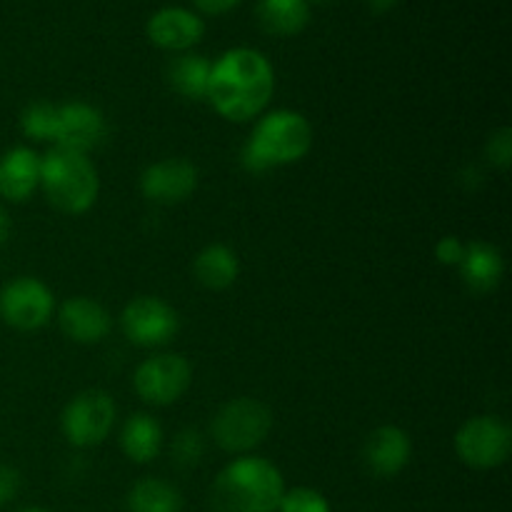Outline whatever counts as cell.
<instances>
[{
  "mask_svg": "<svg viewBox=\"0 0 512 512\" xmlns=\"http://www.w3.org/2000/svg\"><path fill=\"white\" fill-rule=\"evenodd\" d=\"M275 90L268 58L253 48H233L210 70L208 100L223 118L245 123L265 110Z\"/></svg>",
  "mask_w": 512,
  "mask_h": 512,
  "instance_id": "cell-1",
  "label": "cell"
},
{
  "mask_svg": "<svg viewBox=\"0 0 512 512\" xmlns=\"http://www.w3.org/2000/svg\"><path fill=\"white\" fill-rule=\"evenodd\" d=\"M283 493V475L270 460L238 458L215 478L210 503L215 512H273Z\"/></svg>",
  "mask_w": 512,
  "mask_h": 512,
  "instance_id": "cell-2",
  "label": "cell"
},
{
  "mask_svg": "<svg viewBox=\"0 0 512 512\" xmlns=\"http://www.w3.org/2000/svg\"><path fill=\"white\" fill-rule=\"evenodd\" d=\"M313 148V128L308 118L295 110H273L255 123L243 148V165L250 173L283 168L298 163Z\"/></svg>",
  "mask_w": 512,
  "mask_h": 512,
  "instance_id": "cell-3",
  "label": "cell"
},
{
  "mask_svg": "<svg viewBox=\"0 0 512 512\" xmlns=\"http://www.w3.org/2000/svg\"><path fill=\"white\" fill-rule=\"evenodd\" d=\"M40 188L48 203L60 213L80 215L98 200L100 178L85 153L53 148L45 158H40Z\"/></svg>",
  "mask_w": 512,
  "mask_h": 512,
  "instance_id": "cell-4",
  "label": "cell"
},
{
  "mask_svg": "<svg viewBox=\"0 0 512 512\" xmlns=\"http://www.w3.org/2000/svg\"><path fill=\"white\" fill-rule=\"evenodd\" d=\"M273 413L255 398H235L225 403L213 418V440L225 453H248L268 438Z\"/></svg>",
  "mask_w": 512,
  "mask_h": 512,
  "instance_id": "cell-5",
  "label": "cell"
},
{
  "mask_svg": "<svg viewBox=\"0 0 512 512\" xmlns=\"http://www.w3.org/2000/svg\"><path fill=\"white\" fill-rule=\"evenodd\" d=\"M512 433L508 423L493 415H478L460 425L455 433V453L468 468L493 470L508 460Z\"/></svg>",
  "mask_w": 512,
  "mask_h": 512,
  "instance_id": "cell-6",
  "label": "cell"
},
{
  "mask_svg": "<svg viewBox=\"0 0 512 512\" xmlns=\"http://www.w3.org/2000/svg\"><path fill=\"white\" fill-rule=\"evenodd\" d=\"M63 433L75 448H93L115 425V403L105 390H83L63 410Z\"/></svg>",
  "mask_w": 512,
  "mask_h": 512,
  "instance_id": "cell-7",
  "label": "cell"
},
{
  "mask_svg": "<svg viewBox=\"0 0 512 512\" xmlns=\"http://www.w3.org/2000/svg\"><path fill=\"white\" fill-rule=\"evenodd\" d=\"M120 323H123L125 338L143 348H158V345L170 343L180 330L178 310L155 295H140V298L130 300Z\"/></svg>",
  "mask_w": 512,
  "mask_h": 512,
  "instance_id": "cell-8",
  "label": "cell"
},
{
  "mask_svg": "<svg viewBox=\"0 0 512 512\" xmlns=\"http://www.w3.org/2000/svg\"><path fill=\"white\" fill-rule=\"evenodd\" d=\"M190 380L193 373L183 355L160 353L138 365L133 385L145 403L170 405L183 398L185 390L190 388Z\"/></svg>",
  "mask_w": 512,
  "mask_h": 512,
  "instance_id": "cell-9",
  "label": "cell"
},
{
  "mask_svg": "<svg viewBox=\"0 0 512 512\" xmlns=\"http://www.w3.org/2000/svg\"><path fill=\"white\" fill-rule=\"evenodd\" d=\"M55 308L53 293L38 278H15L0 290V318L15 330H38L50 320Z\"/></svg>",
  "mask_w": 512,
  "mask_h": 512,
  "instance_id": "cell-10",
  "label": "cell"
},
{
  "mask_svg": "<svg viewBox=\"0 0 512 512\" xmlns=\"http://www.w3.org/2000/svg\"><path fill=\"white\" fill-rule=\"evenodd\" d=\"M200 173L190 160L165 158L148 165L140 175V190L150 203L178 205L198 190Z\"/></svg>",
  "mask_w": 512,
  "mask_h": 512,
  "instance_id": "cell-11",
  "label": "cell"
},
{
  "mask_svg": "<svg viewBox=\"0 0 512 512\" xmlns=\"http://www.w3.org/2000/svg\"><path fill=\"white\" fill-rule=\"evenodd\" d=\"M105 135H108V123L98 108L90 103L58 105V128H55L53 140L58 148L88 153L103 143Z\"/></svg>",
  "mask_w": 512,
  "mask_h": 512,
  "instance_id": "cell-12",
  "label": "cell"
},
{
  "mask_svg": "<svg viewBox=\"0 0 512 512\" xmlns=\"http://www.w3.org/2000/svg\"><path fill=\"white\" fill-rule=\"evenodd\" d=\"M410 455H413L410 435L398 425H383V428L373 430L363 445L365 465L378 478L398 475L410 463Z\"/></svg>",
  "mask_w": 512,
  "mask_h": 512,
  "instance_id": "cell-13",
  "label": "cell"
},
{
  "mask_svg": "<svg viewBox=\"0 0 512 512\" xmlns=\"http://www.w3.org/2000/svg\"><path fill=\"white\" fill-rule=\"evenodd\" d=\"M60 330L68 335L70 340L83 345L100 343L105 335L110 333V313L93 298H85V295H78V298H70L60 305Z\"/></svg>",
  "mask_w": 512,
  "mask_h": 512,
  "instance_id": "cell-14",
  "label": "cell"
},
{
  "mask_svg": "<svg viewBox=\"0 0 512 512\" xmlns=\"http://www.w3.org/2000/svg\"><path fill=\"white\" fill-rule=\"evenodd\" d=\"M205 33L203 20L185 8H163L148 20V38L163 50H183L200 43Z\"/></svg>",
  "mask_w": 512,
  "mask_h": 512,
  "instance_id": "cell-15",
  "label": "cell"
},
{
  "mask_svg": "<svg viewBox=\"0 0 512 512\" xmlns=\"http://www.w3.org/2000/svg\"><path fill=\"white\" fill-rule=\"evenodd\" d=\"M40 185V155L30 148H10L0 158V198L23 203Z\"/></svg>",
  "mask_w": 512,
  "mask_h": 512,
  "instance_id": "cell-16",
  "label": "cell"
},
{
  "mask_svg": "<svg viewBox=\"0 0 512 512\" xmlns=\"http://www.w3.org/2000/svg\"><path fill=\"white\" fill-rule=\"evenodd\" d=\"M460 275L463 283L468 285L473 293L485 295L500 285L505 275V260L495 245L483 243V240H473L465 245V255L460 260Z\"/></svg>",
  "mask_w": 512,
  "mask_h": 512,
  "instance_id": "cell-17",
  "label": "cell"
},
{
  "mask_svg": "<svg viewBox=\"0 0 512 512\" xmlns=\"http://www.w3.org/2000/svg\"><path fill=\"white\" fill-rule=\"evenodd\" d=\"M193 275L203 288L208 290H228L238 280L240 263L235 250L228 245L213 243L195 255Z\"/></svg>",
  "mask_w": 512,
  "mask_h": 512,
  "instance_id": "cell-18",
  "label": "cell"
},
{
  "mask_svg": "<svg viewBox=\"0 0 512 512\" xmlns=\"http://www.w3.org/2000/svg\"><path fill=\"white\" fill-rule=\"evenodd\" d=\"M120 445L133 463H150V460L158 458L160 448H163V428L153 415L135 413L125 420Z\"/></svg>",
  "mask_w": 512,
  "mask_h": 512,
  "instance_id": "cell-19",
  "label": "cell"
},
{
  "mask_svg": "<svg viewBox=\"0 0 512 512\" xmlns=\"http://www.w3.org/2000/svg\"><path fill=\"white\" fill-rule=\"evenodd\" d=\"M258 23L265 33L290 38L310 20L308 0H258Z\"/></svg>",
  "mask_w": 512,
  "mask_h": 512,
  "instance_id": "cell-20",
  "label": "cell"
},
{
  "mask_svg": "<svg viewBox=\"0 0 512 512\" xmlns=\"http://www.w3.org/2000/svg\"><path fill=\"white\" fill-rule=\"evenodd\" d=\"M213 63L203 55L183 53L168 65V83L180 98L185 100H203L208 98V83Z\"/></svg>",
  "mask_w": 512,
  "mask_h": 512,
  "instance_id": "cell-21",
  "label": "cell"
},
{
  "mask_svg": "<svg viewBox=\"0 0 512 512\" xmlns=\"http://www.w3.org/2000/svg\"><path fill=\"white\" fill-rule=\"evenodd\" d=\"M130 512H180L183 498L173 483L160 478H143L128 493Z\"/></svg>",
  "mask_w": 512,
  "mask_h": 512,
  "instance_id": "cell-22",
  "label": "cell"
},
{
  "mask_svg": "<svg viewBox=\"0 0 512 512\" xmlns=\"http://www.w3.org/2000/svg\"><path fill=\"white\" fill-rule=\"evenodd\" d=\"M55 128H58V105L45 103V100L30 103L20 115V130L30 140H40V143L55 140Z\"/></svg>",
  "mask_w": 512,
  "mask_h": 512,
  "instance_id": "cell-23",
  "label": "cell"
},
{
  "mask_svg": "<svg viewBox=\"0 0 512 512\" xmlns=\"http://www.w3.org/2000/svg\"><path fill=\"white\" fill-rule=\"evenodd\" d=\"M173 460L180 465V468H195V465L203 460L205 455V440L198 430L185 428L175 435L173 440Z\"/></svg>",
  "mask_w": 512,
  "mask_h": 512,
  "instance_id": "cell-24",
  "label": "cell"
},
{
  "mask_svg": "<svg viewBox=\"0 0 512 512\" xmlns=\"http://www.w3.org/2000/svg\"><path fill=\"white\" fill-rule=\"evenodd\" d=\"M280 512H330L328 500L313 488H295L283 493L278 505Z\"/></svg>",
  "mask_w": 512,
  "mask_h": 512,
  "instance_id": "cell-25",
  "label": "cell"
},
{
  "mask_svg": "<svg viewBox=\"0 0 512 512\" xmlns=\"http://www.w3.org/2000/svg\"><path fill=\"white\" fill-rule=\"evenodd\" d=\"M485 155H488L490 163L500 170H508L512 165V130L500 128L485 143Z\"/></svg>",
  "mask_w": 512,
  "mask_h": 512,
  "instance_id": "cell-26",
  "label": "cell"
},
{
  "mask_svg": "<svg viewBox=\"0 0 512 512\" xmlns=\"http://www.w3.org/2000/svg\"><path fill=\"white\" fill-rule=\"evenodd\" d=\"M465 255V243L455 235H445V238L438 240L435 245V258H438L440 265H448V268H458L460 260Z\"/></svg>",
  "mask_w": 512,
  "mask_h": 512,
  "instance_id": "cell-27",
  "label": "cell"
},
{
  "mask_svg": "<svg viewBox=\"0 0 512 512\" xmlns=\"http://www.w3.org/2000/svg\"><path fill=\"white\" fill-rule=\"evenodd\" d=\"M20 490V473L10 465H0V508L8 505Z\"/></svg>",
  "mask_w": 512,
  "mask_h": 512,
  "instance_id": "cell-28",
  "label": "cell"
},
{
  "mask_svg": "<svg viewBox=\"0 0 512 512\" xmlns=\"http://www.w3.org/2000/svg\"><path fill=\"white\" fill-rule=\"evenodd\" d=\"M195 5L210 15H223L228 13V10L238 8L240 0H195Z\"/></svg>",
  "mask_w": 512,
  "mask_h": 512,
  "instance_id": "cell-29",
  "label": "cell"
},
{
  "mask_svg": "<svg viewBox=\"0 0 512 512\" xmlns=\"http://www.w3.org/2000/svg\"><path fill=\"white\" fill-rule=\"evenodd\" d=\"M8 238H10V218L8 213H5L3 205H0V245L8 243Z\"/></svg>",
  "mask_w": 512,
  "mask_h": 512,
  "instance_id": "cell-30",
  "label": "cell"
},
{
  "mask_svg": "<svg viewBox=\"0 0 512 512\" xmlns=\"http://www.w3.org/2000/svg\"><path fill=\"white\" fill-rule=\"evenodd\" d=\"M365 5H368L373 13H385V10H390L398 5V0H365Z\"/></svg>",
  "mask_w": 512,
  "mask_h": 512,
  "instance_id": "cell-31",
  "label": "cell"
},
{
  "mask_svg": "<svg viewBox=\"0 0 512 512\" xmlns=\"http://www.w3.org/2000/svg\"><path fill=\"white\" fill-rule=\"evenodd\" d=\"M20 512H48V510H43V508H25V510H20Z\"/></svg>",
  "mask_w": 512,
  "mask_h": 512,
  "instance_id": "cell-32",
  "label": "cell"
},
{
  "mask_svg": "<svg viewBox=\"0 0 512 512\" xmlns=\"http://www.w3.org/2000/svg\"><path fill=\"white\" fill-rule=\"evenodd\" d=\"M315 3H333V0H315Z\"/></svg>",
  "mask_w": 512,
  "mask_h": 512,
  "instance_id": "cell-33",
  "label": "cell"
}]
</instances>
